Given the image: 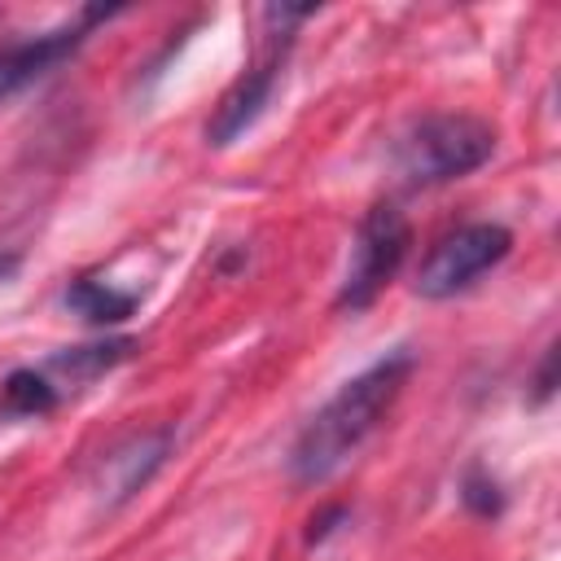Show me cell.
I'll return each instance as SVG.
<instances>
[{
  "label": "cell",
  "instance_id": "6da1fadb",
  "mask_svg": "<svg viewBox=\"0 0 561 561\" xmlns=\"http://www.w3.org/2000/svg\"><path fill=\"white\" fill-rule=\"evenodd\" d=\"M412 364H416L412 351L399 346L377 364H368L364 373H355L351 381H342L337 394L324 408H316L311 421L298 430L289 447V478L302 486L333 478L364 447V438L386 421V412L394 408V399L412 377Z\"/></svg>",
  "mask_w": 561,
  "mask_h": 561
},
{
  "label": "cell",
  "instance_id": "7a4b0ae2",
  "mask_svg": "<svg viewBox=\"0 0 561 561\" xmlns=\"http://www.w3.org/2000/svg\"><path fill=\"white\" fill-rule=\"evenodd\" d=\"M495 153V127L478 114H425L394 145V175L408 188H434L478 171Z\"/></svg>",
  "mask_w": 561,
  "mask_h": 561
},
{
  "label": "cell",
  "instance_id": "3957f363",
  "mask_svg": "<svg viewBox=\"0 0 561 561\" xmlns=\"http://www.w3.org/2000/svg\"><path fill=\"white\" fill-rule=\"evenodd\" d=\"M316 9H289V4H267L263 9V22H267V31H263V39H259V53L250 57V66H245V75L219 96V105H215V114H210V123H206V140L210 145H232L237 136H245L259 118H263V110L272 105V92H276V83H280V70H285V57H289V44H294V22H302V18H311Z\"/></svg>",
  "mask_w": 561,
  "mask_h": 561
},
{
  "label": "cell",
  "instance_id": "277c9868",
  "mask_svg": "<svg viewBox=\"0 0 561 561\" xmlns=\"http://www.w3.org/2000/svg\"><path fill=\"white\" fill-rule=\"evenodd\" d=\"M412 245V228L408 215L394 202H373L355 228V245H351V263L346 276L337 285L333 307L337 311H364L377 302V294L394 280V272L403 267Z\"/></svg>",
  "mask_w": 561,
  "mask_h": 561
},
{
  "label": "cell",
  "instance_id": "5b68a950",
  "mask_svg": "<svg viewBox=\"0 0 561 561\" xmlns=\"http://www.w3.org/2000/svg\"><path fill=\"white\" fill-rule=\"evenodd\" d=\"M513 250V232L504 224L478 219V224H460L456 232L438 237L434 250L421 259L412 289L430 302L456 298L460 289H469L478 276H486L491 267H500Z\"/></svg>",
  "mask_w": 561,
  "mask_h": 561
},
{
  "label": "cell",
  "instance_id": "8992f818",
  "mask_svg": "<svg viewBox=\"0 0 561 561\" xmlns=\"http://www.w3.org/2000/svg\"><path fill=\"white\" fill-rule=\"evenodd\" d=\"M175 447V430L171 425H158V430H140V434H127L123 443H114L110 451H101L96 469H92V495L105 513L123 508L127 500H136L153 473L167 465Z\"/></svg>",
  "mask_w": 561,
  "mask_h": 561
},
{
  "label": "cell",
  "instance_id": "52a82bcc",
  "mask_svg": "<svg viewBox=\"0 0 561 561\" xmlns=\"http://www.w3.org/2000/svg\"><path fill=\"white\" fill-rule=\"evenodd\" d=\"M118 9H83L75 22L66 26H53V31H39V35H26V39H9L0 44V105L9 96H18L22 88H31L35 79H44L48 70H57L66 57H75L88 39V31L105 18H114Z\"/></svg>",
  "mask_w": 561,
  "mask_h": 561
},
{
  "label": "cell",
  "instance_id": "ba28073f",
  "mask_svg": "<svg viewBox=\"0 0 561 561\" xmlns=\"http://www.w3.org/2000/svg\"><path fill=\"white\" fill-rule=\"evenodd\" d=\"M136 351H140L136 337H105V342H88V346H66V351L44 359V373L57 386H79V381H92V377L127 364Z\"/></svg>",
  "mask_w": 561,
  "mask_h": 561
},
{
  "label": "cell",
  "instance_id": "9c48e42d",
  "mask_svg": "<svg viewBox=\"0 0 561 561\" xmlns=\"http://www.w3.org/2000/svg\"><path fill=\"white\" fill-rule=\"evenodd\" d=\"M57 403H61V386L44 368H13L0 381V421L48 416Z\"/></svg>",
  "mask_w": 561,
  "mask_h": 561
},
{
  "label": "cell",
  "instance_id": "30bf717a",
  "mask_svg": "<svg viewBox=\"0 0 561 561\" xmlns=\"http://www.w3.org/2000/svg\"><path fill=\"white\" fill-rule=\"evenodd\" d=\"M66 307L70 311H79L88 324H118V320H127L131 311H136V294H123V289H114V285H105V280H96V276H79L66 294Z\"/></svg>",
  "mask_w": 561,
  "mask_h": 561
},
{
  "label": "cell",
  "instance_id": "8fae6325",
  "mask_svg": "<svg viewBox=\"0 0 561 561\" xmlns=\"http://www.w3.org/2000/svg\"><path fill=\"white\" fill-rule=\"evenodd\" d=\"M460 500H465V508H469V513H478V517H500V513H504V495H500L495 478H491L486 469H478V465L465 473Z\"/></svg>",
  "mask_w": 561,
  "mask_h": 561
},
{
  "label": "cell",
  "instance_id": "7c38bea8",
  "mask_svg": "<svg viewBox=\"0 0 561 561\" xmlns=\"http://www.w3.org/2000/svg\"><path fill=\"white\" fill-rule=\"evenodd\" d=\"M552 390H557V346L543 351V364H539V373H535V403H543Z\"/></svg>",
  "mask_w": 561,
  "mask_h": 561
},
{
  "label": "cell",
  "instance_id": "4fadbf2b",
  "mask_svg": "<svg viewBox=\"0 0 561 561\" xmlns=\"http://www.w3.org/2000/svg\"><path fill=\"white\" fill-rule=\"evenodd\" d=\"M342 517H346V504H333V508L316 513V517H311V526H307V543H320V539H324Z\"/></svg>",
  "mask_w": 561,
  "mask_h": 561
},
{
  "label": "cell",
  "instance_id": "5bb4252c",
  "mask_svg": "<svg viewBox=\"0 0 561 561\" xmlns=\"http://www.w3.org/2000/svg\"><path fill=\"white\" fill-rule=\"evenodd\" d=\"M18 267H22V259H18V254H9V250H0V280H9Z\"/></svg>",
  "mask_w": 561,
  "mask_h": 561
}]
</instances>
